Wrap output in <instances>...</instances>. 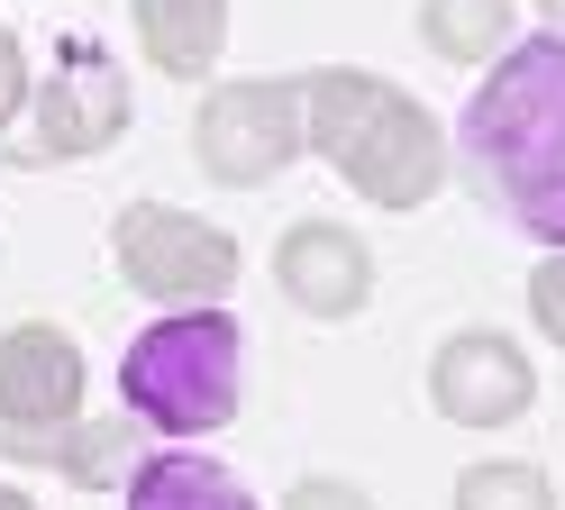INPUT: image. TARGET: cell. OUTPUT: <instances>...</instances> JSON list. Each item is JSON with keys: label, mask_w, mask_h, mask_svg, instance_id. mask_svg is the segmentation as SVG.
I'll return each instance as SVG.
<instances>
[{"label": "cell", "mask_w": 565, "mask_h": 510, "mask_svg": "<svg viewBox=\"0 0 565 510\" xmlns=\"http://www.w3.org/2000/svg\"><path fill=\"white\" fill-rule=\"evenodd\" d=\"M529 319H539L547 338L565 347V255H547V265L529 274Z\"/></svg>", "instance_id": "9a60e30c"}, {"label": "cell", "mask_w": 565, "mask_h": 510, "mask_svg": "<svg viewBox=\"0 0 565 510\" xmlns=\"http://www.w3.org/2000/svg\"><path fill=\"white\" fill-rule=\"evenodd\" d=\"M456 510H556V492H547L539 465L492 456V465H466V474H456Z\"/></svg>", "instance_id": "4fadbf2b"}, {"label": "cell", "mask_w": 565, "mask_h": 510, "mask_svg": "<svg viewBox=\"0 0 565 510\" xmlns=\"http://www.w3.org/2000/svg\"><path fill=\"white\" fill-rule=\"evenodd\" d=\"M110 246H119L128 291L173 301V310H201V301H220V291L237 283V237L210 229V219H192V210H164V201H128Z\"/></svg>", "instance_id": "5b68a950"}, {"label": "cell", "mask_w": 565, "mask_h": 510, "mask_svg": "<svg viewBox=\"0 0 565 510\" xmlns=\"http://www.w3.org/2000/svg\"><path fill=\"white\" fill-rule=\"evenodd\" d=\"M0 510H38V501H28V492H10V484H0Z\"/></svg>", "instance_id": "ac0fdd59"}, {"label": "cell", "mask_w": 565, "mask_h": 510, "mask_svg": "<svg viewBox=\"0 0 565 510\" xmlns=\"http://www.w3.org/2000/svg\"><path fill=\"white\" fill-rule=\"evenodd\" d=\"M83 347L46 319H19L0 338V456L55 465V447L83 428Z\"/></svg>", "instance_id": "277c9868"}, {"label": "cell", "mask_w": 565, "mask_h": 510, "mask_svg": "<svg viewBox=\"0 0 565 510\" xmlns=\"http://www.w3.org/2000/svg\"><path fill=\"white\" fill-rule=\"evenodd\" d=\"M539 10H547V28H556V36H565V0H539Z\"/></svg>", "instance_id": "d6986e66"}, {"label": "cell", "mask_w": 565, "mask_h": 510, "mask_svg": "<svg viewBox=\"0 0 565 510\" xmlns=\"http://www.w3.org/2000/svg\"><path fill=\"white\" fill-rule=\"evenodd\" d=\"M128 447H137V419L74 428V437L55 447V474H74V484H110V474H137V465H128Z\"/></svg>", "instance_id": "5bb4252c"}, {"label": "cell", "mask_w": 565, "mask_h": 510, "mask_svg": "<svg viewBox=\"0 0 565 510\" xmlns=\"http://www.w3.org/2000/svg\"><path fill=\"white\" fill-rule=\"evenodd\" d=\"M419 36L447 64H502L511 55V0H419Z\"/></svg>", "instance_id": "7c38bea8"}, {"label": "cell", "mask_w": 565, "mask_h": 510, "mask_svg": "<svg viewBox=\"0 0 565 510\" xmlns=\"http://www.w3.org/2000/svg\"><path fill=\"white\" fill-rule=\"evenodd\" d=\"M310 109V156L338 164L374 210H419L447 182V137L402 83H383L365 64H320L301 73Z\"/></svg>", "instance_id": "7a4b0ae2"}, {"label": "cell", "mask_w": 565, "mask_h": 510, "mask_svg": "<svg viewBox=\"0 0 565 510\" xmlns=\"http://www.w3.org/2000/svg\"><path fill=\"white\" fill-rule=\"evenodd\" d=\"M274 283H282L292 310L347 319V310H365V291H374V246L356 229H338V219H301V229H282V246H274Z\"/></svg>", "instance_id": "9c48e42d"}, {"label": "cell", "mask_w": 565, "mask_h": 510, "mask_svg": "<svg viewBox=\"0 0 565 510\" xmlns=\"http://www.w3.org/2000/svg\"><path fill=\"white\" fill-rule=\"evenodd\" d=\"M128 19L164 83H201L228 46V0H128Z\"/></svg>", "instance_id": "30bf717a"}, {"label": "cell", "mask_w": 565, "mask_h": 510, "mask_svg": "<svg viewBox=\"0 0 565 510\" xmlns=\"http://www.w3.org/2000/svg\"><path fill=\"white\" fill-rule=\"evenodd\" d=\"M128 128V73L119 55H100V46H64L55 73H46V92H38V137H28V156H55V164H83L100 156V146H119Z\"/></svg>", "instance_id": "52a82bcc"}, {"label": "cell", "mask_w": 565, "mask_h": 510, "mask_svg": "<svg viewBox=\"0 0 565 510\" xmlns=\"http://www.w3.org/2000/svg\"><path fill=\"white\" fill-rule=\"evenodd\" d=\"M119 392H128V419H147L164 437H201V428H228L237 419V392H246V338L220 301L201 310H173L156 328H137V347L119 355Z\"/></svg>", "instance_id": "3957f363"}, {"label": "cell", "mask_w": 565, "mask_h": 510, "mask_svg": "<svg viewBox=\"0 0 565 510\" xmlns=\"http://www.w3.org/2000/svg\"><path fill=\"white\" fill-rule=\"evenodd\" d=\"M466 164L529 237L565 255V36H520L466 100Z\"/></svg>", "instance_id": "6da1fadb"}, {"label": "cell", "mask_w": 565, "mask_h": 510, "mask_svg": "<svg viewBox=\"0 0 565 510\" xmlns=\"http://www.w3.org/2000/svg\"><path fill=\"white\" fill-rule=\"evenodd\" d=\"M128 510H256V492H246L228 465L173 447V456H137V474H128Z\"/></svg>", "instance_id": "8fae6325"}, {"label": "cell", "mask_w": 565, "mask_h": 510, "mask_svg": "<svg viewBox=\"0 0 565 510\" xmlns=\"http://www.w3.org/2000/svg\"><path fill=\"white\" fill-rule=\"evenodd\" d=\"M429 401L456 428H502V419H520L539 401V374H529V355L502 328H456L438 347V364H429Z\"/></svg>", "instance_id": "ba28073f"}, {"label": "cell", "mask_w": 565, "mask_h": 510, "mask_svg": "<svg viewBox=\"0 0 565 510\" xmlns=\"http://www.w3.org/2000/svg\"><path fill=\"white\" fill-rule=\"evenodd\" d=\"M310 146V109H301V83H220L192 119V156L210 182H237L256 192L274 182Z\"/></svg>", "instance_id": "8992f818"}, {"label": "cell", "mask_w": 565, "mask_h": 510, "mask_svg": "<svg viewBox=\"0 0 565 510\" xmlns=\"http://www.w3.org/2000/svg\"><path fill=\"white\" fill-rule=\"evenodd\" d=\"M282 510H374L356 484H338V474H310V484H292L282 492Z\"/></svg>", "instance_id": "2e32d148"}, {"label": "cell", "mask_w": 565, "mask_h": 510, "mask_svg": "<svg viewBox=\"0 0 565 510\" xmlns=\"http://www.w3.org/2000/svg\"><path fill=\"white\" fill-rule=\"evenodd\" d=\"M19 109H28V55H19V36L0 28V128H10Z\"/></svg>", "instance_id": "e0dca14e"}]
</instances>
